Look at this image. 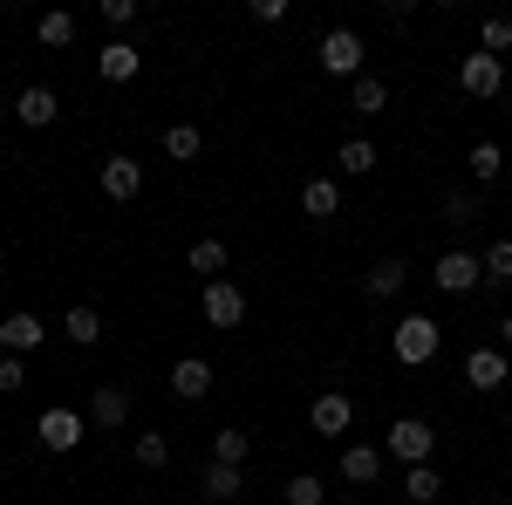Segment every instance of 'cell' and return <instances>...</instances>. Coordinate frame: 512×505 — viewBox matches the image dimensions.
<instances>
[{
	"instance_id": "cell-28",
	"label": "cell",
	"mask_w": 512,
	"mask_h": 505,
	"mask_svg": "<svg viewBox=\"0 0 512 505\" xmlns=\"http://www.w3.org/2000/svg\"><path fill=\"white\" fill-rule=\"evenodd\" d=\"M130 451H137V465H144V471H164V465H171V437H164V430H144Z\"/></svg>"
},
{
	"instance_id": "cell-15",
	"label": "cell",
	"mask_w": 512,
	"mask_h": 505,
	"mask_svg": "<svg viewBox=\"0 0 512 505\" xmlns=\"http://www.w3.org/2000/svg\"><path fill=\"white\" fill-rule=\"evenodd\" d=\"M403 280H410V260H376V267L362 273V287H369V301H396V294H403Z\"/></svg>"
},
{
	"instance_id": "cell-18",
	"label": "cell",
	"mask_w": 512,
	"mask_h": 505,
	"mask_svg": "<svg viewBox=\"0 0 512 505\" xmlns=\"http://www.w3.org/2000/svg\"><path fill=\"white\" fill-rule=\"evenodd\" d=\"M62 335H69L76 349H96V342H103V314L89 308V301H76V308L62 314Z\"/></svg>"
},
{
	"instance_id": "cell-32",
	"label": "cell",
	"mask_w": 512,
	"mask_h": 505,
	"mask_svg": "<svg viewBox=\"0 0 512 505\" xmlns=\"http://www.w3.org/2000/svg\"><path fill=\"white\" fill-rule=\"evenodd\" d=\"M321 499H328V492H321L315 471H294V478H287V505H321Z\"/></svg>"
},
{
	"instance_id": "cell-10",
	"label": "cell",
	"mask_w": 512,
	"mask_h": 505,
	"mask_svg": "<svg viewBox=\"0 0 512 505\" xmlns=\"http://www.w3.org/2000/svg\"><path fill=\"white\" fill-rule=\"evenodd\" d=\"M137 192H144V164H137L130 151L103 157V198H117V205H130Z\"/></svg>"
},
{
	"instance_id": "cell-5",
	"label": "cell",
	"mask_w": 512,
	"mask_h": 505,
	"mask_svg": "<svg viewBox=\"0 0 512 505\" xmlns=\"http://www.w3.org/2000/svg\"><path fill=\"white\" fill-rule=\"evenodd\" d=\"M35 437H41V444H48V451H76L82 437H89V417H76L69 403H55V410H41Z\"/></svg>"
},
{
	"instance_id": "cell-36",
	"label": "cell",
	"mask_w": 512,
	"mask_h": 505,
	"mask_svg": "<svg viewBox=\"0 0 512 505\" xmlns=\"http://www.w3.org/2000/svg\"><path fill=\"white\" fill-rule=\"evenodd\" d=\"M499 342H506V349H512V314H506V321H499Z\"/></svg>"
},
{
	"instance_id": "cell-37",
	"label": "cell",
	"mask_w": 512,
	"mask_h": 505,
	"mask_svg": "<svg viewBox=\"0 0 512 505\" xmlns=\"http://www.w3.org/2000/svg\"><path fill=\"white\" fill-rule=\"evenodd\" d=\"M0 117H7V103H0Z\"/></svg>"
},
{
	"instance_id": "cell-29",
	"label": "cell",
	"mask_w": 512,
	"mask_h": 505,
	"mask_svg": "<svg viewBox=\"0 0 512 505\" xmlns=\"http://www.w3.org/2000/svg\"><path fill=\"white\" fill-rule=\"evenodd\" d=\"M335 164H342V171H349V178H369V171H376V144H369V137H349V144H342V157H335Z\"/></svg>"
},
{
	"instance_id": "cell-11",
	"label": "cell",
	"mask_w": 512,
	"mask_h": 505,
	"mask_svg": "<svg viewBox=\"0 0 512 505\" xmlns=\"http://www.w3.org/2000/svg\"><path fill=\"white\" fill-rule=\"evenodd\" d=\"M308 424H315L321 437H349V430H355V403L342 396V389H321L315 410H308Z\"/></svg>"
},
{
	"instance_id": "cell-30",
	"label": "cell",
	"mask_w": 512,
	"mask_h": 505,
	"mask_svg": "<svg viewBox=\"0 0 512 505\" xmlns=\"http://www.w3.org/2000/svg\"><path fill=\"white\" fill-rule=\"evenodd\" d=\"M478 212H485V198H478V192H451V198H444V219H451V226H472Z\"/></svg>"
},
{
	"instance_id": "cell-25",
	"label": "cell",
	"mask_w": 512,
	"mask_h": 505,
	"mask_svg": "<svg viewBox=\"0 0 512 505\" xmlns=\"http://www.w3.org/2000/svg\"><path fill=\"white\" fill-rule=\"evenodd\" d=\"M198 492L205 499H239V465H205L198 471Z\"/></svg>"
},
{
	"instance_id": "cell-20",
	"label": "cell",
	"mask_w": 512,
	"mask_h": 505,
	"mask_svg": "<svg viewBox=\"0 0 512 505\" xmlns=\"http://www.w3.org/2000/svg\"><path fill=\"white\" fill-rule=\"evenodd\" d=\"M403 499H410V505H437V499H444L437 465H410V471H403Z\"/></svg>"
},
{
	"instance_id": "cell-23",
	"label": "cell",
	"mask_w": 512,
	"mask_h": 505,
	"mask_svg": "<svg viewBox=\"0 0 512 505\" xmlns=\"http://www.w3.org/2000/svg\"><path fill=\"white\" fill-rule=\"evenodd\" d=\"M246 451H253V437H246L239 424L212 437V465H239V471H246Z\"/></svg>"
},
{
	"instance_id": "cell-31",
	"label": "cell",
	"mask_w": 512,
	"mask_h": 505,
	"mask_svg": "<svg viewBox=\"0 0 512 505\" xmlns=\"http://www.w3.org/2000/svg\"><path fill=\"white\" fill-rule=\"evenodd\" d=\"M478 48H485V55H499V62H506V48H512V21H499V14H492V21H485V28H478Z\"/></svg>"
},
{
	"instance_id": "cell-17",
	"label": "cell",
	"mask_w": 512,
	"mask_h": 505,
	"mask_svg": "<svg viewBox=\"0 0 512 505\" xmlns=\"http://www.w3.org/2000/svg\"><path fill=\"white\" fill-rule=\"evenodd\" d=\"M14 117L28 123V130H48V123L62 117V103H55V89H41V82H35V89H21V103H14Z\"/></svg>"
},
{
	"instance_id": "cell-16",
	"label": "cell",
	"mask_w": 512,
	"mask_h": 505,
	"mask_svg": "<svg viewBox=\"0 0 512 505\" xmlns=\"http://www.w3.org/2000/svg\"><path fill=\"white\" fill-rule=\"evenodd\" d=\"M137 69H144V55H137L130 41H110V48L96 55V76L103 82H137Z\"/></svg>"
},
{
	"instance_id": "cell-33",
	"label": "cell",
	"mask_w": 512,
	"mask_h": 505,
	"mask_svg": "<svg viewBox=\"0 0 512 505\" xmlns=\"http://www.w3.org/2000/svg\"><path fill=\"white\" fill-rule=\"evenodd\" d=\"M499 164H506V151L485 137V144H472V178H499Z\"/></svg>"
},
{
	"instance_id": "cell-34",
	"label": "cell",
	"mask_w": 512,
	"mask_h": 505,
	"mask_svg": "<svg viewBox=\"0 0 512 505\" xmlns=\"http://www.w3.org/2000/svg\"><path fill=\"white\" fill-rule=\"evenodd\" d=\"M0 389L14 396V389H28V369H21V355H0Z\"/></svg>"
},
{
	"instance_id": "cell-3",
	"label": "cell",
	"mask_w": 512,
	"mask_h": 505,
	"mask_svg": "<svg viewBox=\"0 0 512 505\" xmlns=\"http://www.w3.org/2000/svg\"><path fill=\"white\" fill-rule=\"evenodd\" d=\"M431 287H437V294H472V287H485V260L465 253V246H451V253H437Z\"/></svg>"
},
{
	"instance_id": "cell-13",
	"label": "cell",
	"mask_w": 512,
	"mask_h": 505,
	"mask_svg": "<svg viewBox=\"0 0 512 505\" xmlns=\"http://www.w3.org/2000/svg\"><path fill=\"white\" fill-rule=\"evenodd\" d=\"M41 335H48V328H41V321H35L28 308H14L7 321H0V349H7V355H28V349H41Z\"/></svg>"
},
{
	"instance_id": "cell-6",
	"label": "cell",
	"mask_w": 512,
	"mask_h": 505,
	"mask_svg": "<svg viewBox=\"0 0 512 505\" xmlns=\"http://www.w3.org/2000/svg\"><path fill=\"white\" fill-rule=\"evenodd\" d=\"M499 82H506V62H499V55H485V48L458 62V89L478 96V103H485V96H499Z\"/></svg>"
},
{
	"instance_id": "cell-12",
	"label": "cell",
	"mask_w": 512,
	"mask_h": 505,
	"mask_svg": "<svg viewBox=\"0 0 512 505\" xmlns=\"http://www.w3.org/2000/svg\"><path fill=\"white\" fill-rule=\"evenodd\" d=\"M89 424L96 430H123L130 424V389L123 383H96V396H89Z\"/></svg>"
},
{
	"instance_id": "cell-2",
	"label": "cell",
	"mask_w": 512,
	"mask_h": 505,
	"mask_svg": "<svg viewBox=\"0 0 512 505\" xmlns=\"http://www.w3.org/2000/svg\"><path fill=\"white\" fill-rule=\"evenodd\" d=\"M437 342H444V328H437L431 314H403V321H396V335H390V349H396L403 369H424V362L437 355Z\"/></svg>"
},
{
	"instance_id": "cell-14",
	"label": "cell",
	"mask_w": 512,
	"mask_h": 505,
	"mask_svg": "<svg viewBox=\"0 0 512 505\" xmlns=\"http://www.w3.org/2000/svg\"><path fill=\"white\" fill-rule=\"evenodd\" d=\"M342 478L349 485H376L383 478V444H342Z\"/></svg>"
},
{
	"instance_id": "cell-7",
	"label": "cell",
	"mask_w": 512,
	"mask_h": 505,
	"mask_svg": "<svg viewBox=\"0 0 512 505\" xmlns=\"http://www.w3.org/2000/svg\"><path fill=\"white\" fill-rule=\"evenodd\" d=\"M198 308H205L212 328H239L246 321V294H239V280H205V301Z\"/></svg>"
},
{
	"instance_id": "cell-1",
	"label": "cell",
	"mask_w": 512,
	"mask_h": 505,
	"mask_svg": "<svg viewBox=\"0 0 512 505\" xmlns=\"http://www.w3.org/2000/svg\"><path fill=\"white\" fill-rule=\"evenodd\" d=\"M431 451H437V430L424 424V417H396V424L383 430V458H396L403 471H410V465H431Z\"/></svg>"
},
{
	"instance_id": "cell-8",
	"label": "cell",
	"mask_w": 512,
	"mask_h": 505,
	"mask_svg": "<svg viewBox=\"0 0 512 505\" xmlns=\"http://www.w3.org/2000/svg\"><path fill=\"white\" fill-rule=\"evenodd\" d=\"M465 383H472L478 396L506 389V383H512V362H506V349H472V355H465Z\"/></svg>"
},
{
	"instance_id": "cell-4",
	"label": "cell",
	"mask_w": 512,
	"mask_h": 505,
	"mask_svg": "<svg viewBox=\"0 0 512 505\" xmlns=\"http://www.w3.org/2000/svg\"><path fill=\"white\" fill-rule=\"evenodd\" d=\"M315 62L321 69H328V76H362V62H369V48H362V35H355V28H328V35H321V48H315Z\"/></svg>"
},
{
	"instance_id": "cell-27",
	"label": "cell",
	"mask_w": 512,
	"mask_h": 505,
	"mask_svg": "<svg viewBox=\"0 0 512 505\" xmlns=\"http://www.w3.org/2000/svg\"><path fill=\"white\" fill-rule=\"evenodd\" d=\"M35 35H41V48H69V41H76V14H62V7H55V14H41Z\"/></svg>"
},
{
	"instance_id": "cell-19",
	"label": "cell",
	"mask_w": 512,
	"mask_h": 505,
	"mask_svg": "<svg viewBox=\"0 0 512 505\" xmlns=\"http://www.w3.org/2000/svg\"><path fill=\"white\" fill-rule=\"evenodd\" d=\"M349 110H355V117H383V110H390V82L355 76V89H349Z\"/></svg>"
},
{
	"instance_id": "cell-26",
	"label": "cell",
	"mask_w": 512,
	"mask_h": 505,
	"mask_svg": "<svg viewBox=\"0 0 512 505\" xmlns=\"http://www.w3.org/2000/svg\"><path fill=\"white\" fill-rule=\"evenodd\" d=\"M478 260H485V287H512V239H492Z\"/></svg>"
},
{
	"instance_id": "cell-9",
	"label": "cell",
	"mask_w": 512,
	"mask_h": 505,
	"mask_svg": "<svg viewBox=\"0 0 512 505\" xmlns=\"http://www.w3.org/2000/svg\"><path fill=\"white\" fill-rule=\"evenodd\" d=\"M171 396H178V403H205V396H212V362H205V355H178V362H171Z\"/></svg>"
},
{
	"instance_id": "cell-22",
	"label": "cell",
	"mask_w": 512,
	"mask_h": 505,
	"mask_svg": "<svg viewBox=\"0 0 512 505\" xmlns=\"http://www.w3.org/2000/svg\"><path fill=\"white\" fill-rule=\"evenodd\" d=\"M185 267H192L198 280H226V246H219V239H198L192 253H185Z\"/></svg>"
},
{
	"instance_id": "cell-24",
	"label": "cell",
	"mask_w": 512,
	"mask_h": 505,
	"mask_svg": "<svg viewBox=\"0 0 512 505\" xmlns=\"http://www.w3.org/2000/svg\"><path fill=\"white\" fill-rule=\"evenodd\" d=\"M164 151L178 157V164H198V151H205V137H198V123H171V130H164Z\"/></svg>"
},
{
	"instance_id": "cell-35",
	"label": "cell",
	"mask_w": 512,
	"mask_h": 505,
	"mask_svg": "<svg viewBox=\"0 0 512 505\" xmlns=\"http://www.w3.org/2000/svg\"><path fill=\"white\" fill-rule=\"evenodd\" d=\"M103 21H110V28H130V21H137V0H103Z\"/></svg>"
},
{
	"instance_id": "cell-21",
	"label": "cell",
	"mask_w": 512,
	"mask_h": 505,
	"mask_svg": "<svg viewBox=\"0 0 512 505\" xmlns=\"http://www.w3.org/2000/svg\"><path fill=\"white\" fill-rule=\"evenodd\" d=\"M335 205H342L335 178H308V185H301V212H308V219H335Z\"/></svg>"
}]
</instances>
